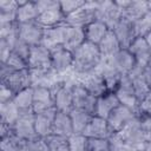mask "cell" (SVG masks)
I'll list each match as a JSON object with an SVG mask.
<instances>
[{
  "label": "cell",
  "mask_w": 151,
  "mask_h": 151,
  "mask_svg": "<svg viewBox=\"0 0 151 151\" xmlns=\"http://www.w3.org/2000/svg\"><path fill=\"white\" fill-rule=\"evenodd\" d=\"M101 61L103 57L98 45L85 41L79 48L73 52L72 73L77 78L91 74L98 70Z\"/></svg>",
  "instance_id": "1"
},
{
  "label": "cell",
  "mask_w": 151,
  "mask_h": 151,
  "mask_svg": "<svg viewBox=\"0 0 151 151\" xmlns=\"http://www.w3.org/2000/svg\"><path fill=\"white\" fill-rule=\"evenodd\" d=\"M51 52L52 70L59 77H65L72 73L73 67V53L66 50L64 46H57Z\"/></svg>",
  "instance_id": "2"
},
{
  "label": "cell",
  "mask_w": 151,
  "mask_h": 151,
  "mask_svg": "<svg viewBox=\"0 0 151 151\" xmlns=\"http://www.w3.org/2000/svg\"><path fill=\"white\" fill-rule=\"evenodd\" d=\"M122 140H124L126 144L138 149L143 150L145 145V139L142 130V124H140V117L137 116L134 117L130 123H127L119 132L116 133Z\"/></svg>",
  "instance_id": "3"
},
{
  "label": "cell",
  "mask_w": 151,
  "mask_h": 151,
  "mask_svg": "<svg viewBox=\"0 0 151 151\" xmlns=\"http://www.w3.org/2000/svg\"><path fill=\"white\" fill-rule=\"evenodd\" d=\"M122 18H123L122 8L117 5L116 1H109V0L98 1L96 20H99L103 24H105L109 27V29L112 31Z\"/></svg>",
  "instance_id": "4"
},
{
  "label": "cell",
  "mask_w": 151,
  "mask_h": 151,
  "mask_svg": "<svg viewBox=\"0 0 151 151\" xmlns=\"http://www.w3.org/2000/svg\"><path fill=\"white\" fill-rule=\"evenodd\" d=\"M114 93L122 105L129 107L137 116H139V100L136 96V92L133 90V86H132V83L129 76L122 77L120 83L118 87L116 88Z\"/></svg>",
  "instance_id": "5"
},
{
  "label": "cell",
  "mask_w": 151,
  "mask_h": 151,
  "mask_svg": "<svg viewBox=\"0 0 151 151\" xmlns=\"http://www.w3.org/2000/svg\"><path fill=\"white\" fill-rule=\"evenodd\" d=\"M98 8V1H86V4L73 12L72 14L67 15L65 22L70 26L85 28L88 24L96 20V12Z\"/></svg>",
  "instance_id": "6"
},
{
  "label": "cell",
  "mask_w": 151,
  "mask_h": 151,
  "mask_svg": "<svg viewBox=\"0 0 151 151\" xmlns=\"http://www.w3.org/2000/svg\"><path fill=\"white\" fill-rule=\"evenodd\" d=\"M72 92H73V107L86 111L90 114H94V110H96V104H97V98L94 96H92L80 83L79 80L76 78L73 87H72Z\"/></svg>",
  "instance_id": "7"
},
{
  "label": "cell",
  "mask_w": 151,
  "mask_h": 151,
  "mask_svg": "<svg viewBox=\"0 0 151 151\" xmlns=\"http://www.w3.org/2000/svg\"><path fill=\"white\" fill-rule=\"evenodd\" d=\"M18 24V22H17ZM45 28L35 21L18 24V37L29 46L41 45Z\"/></svg>",
  "instance_id": "8"
},
{
  "label": "cell",
  "mask_w": 151,
  "mask_h": 151,
  "mask_svg": "<svg viewBox=\"0 0 151 151\" xmlns=\"http://www.w3.org/2000/svg\"><path fill=\"white\" fill-rule=\"evenodd\" d=\"M116 2L122 8L123 18L131 22L139 20L150 11L149 2L144 0H119Z\"/></svg>",
  "instance_id": "9"
},
{
  "label": "cell",
  "mask_w": 151,
  "mask_h": 151,
  "mask_svg": "<svg viewBox=\"0 0 151 151\" xmlns=\"http://www.w3.org/2000/svg\"><path fill=\"white\" fill-rule=\"evenodd\" d=\"M54 106V98L51 88L44 85H33V112L39 113Z\"/></svg>",
  "instance_id": "10"
},
{
  "label": "cell",
  "mask_w": 151,
  "mask_h": 151,
  "mask_svg": "<svg viewBox=\"0 0 151 151\" xmlns=\"http://www.w3.org/2000/svg\"><path fill=\"white\" fill-rule=\"evenodd\" d=\"M134 117H137V114L131 111L129 107L119 104L107 117V123L112 130L113 133L119 132L127 123H130Z\"/></svg>",
  "instance_id": "11"
},
{
  "label": "cell",
  "mask_w": 151,
  "mask_h": 151,
  "mask_svg": "<svg viewBox=\"0 0 151 151\" xmlns=\"http://www.w3.org/2000/svg\"><path fill=\"white\" fill-rule=\"evenodd\" d=\"M13 133L21 139L31 140L37 136L35 125H34V113H24L20 114L19 119L12 126Z\"/></svg>",
  "instance_id": "12"
},
{
  "label": "cell",
  "mask_w": 151,
  "mask_h": 151,
  "mask_svg": "<svg viewBox=\"0 0 151 151\" xmlns=\"http://www.w3.org/2000/svg\"><path fill=\"white\" fill-rule=\"evenodd\" d=\"M104 60H106L122 76L130 74L131 71L137 66L136 60H134L133 55L130 53V51L129 50H123V48L119 52H117L113 57H111L110 59H104Z\"/></svg>",
  "instance_id": "13"
},
{
  "label": "cell",
  "mask_w": 151,
  "mask_h": 151,
  "mask_svg": "<svg viewBox=\"0 0 151 151\" xmlns=\"http://www.w3.org/2000/svg\"><path fill=\"white\" fill-rule=\"evenodd\" d=\"M1 84H5L7 87H9L15 94L25 88H28L33 86L32 76L28 68L15 71L12 74H9L7 78L1 80Z\"/></svg>",
  "instance_id": "14"
},
{
  "label": "cell",
  "mask_w": 151,
  "mask_h": 151,
  "mask_svg": "<svg viewBox=\"0 0 151 151\" xmlns=\"http://www.w3.org/2000/svg\"><path fill=\"white\" fill-rule=\"evenodd\" d=\"M83 134L87 138H96V139H110L113 134L109 123L106 119L92 116L87 127L83 132Z\"/></svg>",
  "instance_id": "15"
},
{
  "label": "cell",
  "mask_w": 151,
  "mask_h": 151,
  "mask_svg": "<svg viewBox=\"0 0 151 151\" xmlns=\"http://www.w3.org/2000/svg\"><path fill=\"white\" fill-rule=\"evenodd\" d=\"M57 111L58 110L53 107L39 113H34V125H35V132L38 137L46 138L50 134H52L53 122H54Z\"/></svg>",
  "instance_id": "16"
},
{
  "label": "cell",
  "mask_w": 151,
  "mask_h": 151,
  "mask_svg": "<svg viewBox=\"0 0 151 151\" xmlns=\"http://www.w3.org/2000/svg\"><path fill=\"white\" fill-rule=\"evenodd\" d=\"M136 60V65L144 68L151 59V47L145 38L137 37L127 48Z\"/></svg>",
  "instance_id": "17"
},
{
  "label": "cell",
  "mask_w": 151,
  "mask_h": 151,
  "mask_svg": "<svg viewBox=\"0 0 151 151\" xmlns=\"http://www.w3.org/2000/svg\"><path fill=\"white\" fill-rule=\"evenodd\" d=\"M113 33L117 37L120 47L123 50H127L130 47V45L133 42V40L137 38L136 35V31H134V26L133 22L122 18L118 24L113 27Z\"/></svg>",
  "instance_id": "18"
},
{
  "label": "cell",
  "mask_w": 151,
  "mask_h": 151,
  "mask_svg": "<svg viewBox=\"0 0 151 151\" xmlns=\"http://www.w3.org/2000/svg\"><path fill=\"white\" fill-rule=\"evenodd\" d=\"M77 79L96 98H98V97L105 94L106 92H109L107 87H106V84H105V81H104V79H103V77H101V74L99 73L98 70L96 72L91 73V74L84 76V77H80V78H77Z\"/></svg>",
  "instance_id": "19"
},
{
  "label": "cell",
  "mask_w": 151,
  "mask_h": 151,
  "mask_svg": "<svg viewBox=\"0 0 151 151\" xmlns=\"http://www.w3.org/2000/svg\"><path fill=\"white\" fill-rule=\"evenodd\" d=\"M119 100L116 96L114 92H106L105 94L100 96L97 98V104H96V110H94V114L97 117L107 119V117L110 116V113L119 105Z\"/></svg>",
  "instance_id": "20"
},
{
  "label": "cell",
  "mask_w": 151,
  "mask_h": 151,
  "mask_svg": "<svg viewBox=\"0 0 151 151\" xmlns=\"http://www.w3.org/2000/svg\"><path fill=\"white\" fill-rule=\"evenodd\" d=\"M66 26H67L66 22H64V24L58 25V26L45 28L41 45H44L48 50H52V48H54L57 46H63Z\"/></svg>",
  "instance_id": "21"
},
{
  "label": "cell",
  "mask_w": 151,
  "mask_h": 151,
  "mask_svg": "<svg viewBox=\"0 0 151 151\" xmlns=\"http://www.w3.org/2000/svg\"><path fill=\"white\" fill-rule=\"evenodd\" d=\"M85 41H86V38H85V31H84V28L74 27V26H70V25L66 26L65 38H64V44H63V46L66 50H68V51H71L73 53Z\"/></svg>",
  "instance_id": "22"
},
{
  "label": "cell",
  "mask_w": 151,
  "mask_h": 151,
  "mask_svg": "<svg viewBox=\"0 0 151 151\" xmlns=\"http://www.w3.org/2000/svg\"><path fill=\"white\" fill-rule=\"evenodd\" d=\"M73 133H74V130H73L70 113L63 112V111H57V114H55L54 122H53L52 134H58V136L68 138Z\"/></svg>",
  "instance_id": "23"
},
{
  "label": "cell",
  "mask_w": 151,
  "mask_h": 151,
  "mask_svg": "<svg viewBox=\"0 0 151 151\" xmlns=\"http://www.w3.org/2000/svg\"><path fill=\"white\" fill-rule=\"evenodd\" d=\"M65 15L60 9V4L51 9H47L42 13H40L37 18V22L41 25L44 28L58 26L65 22Z\"/></svg>",
  "instance_id": "24"
},
{
  "label": "cell",
  "mask_w": 151,
  "mask_h": 151,
  "mask_svg": "<svg viewBox=\"0 0 151 151\" xmlns=\"http://www.w3.org/2000/svg\"><path fill=\"white\" fill-rule=\"evenodd\" d=\"M98 71L99 73L101 74L105 84H106V87H107V91L110 92H114L116 88L118 87L119 83H120V79H122V74L116 71L106 60L103 59L100 66L98 67Z\"/></svg>",
  "instance_id": "25"
},
{
  "label": "cell",
  "mask_w": 151,
  "mask_h": 151,
  "mask_svg": "<svg viewBox=\"0 0 151 151\" xmlns=\"http://www.w3.org/2000/svg\"><path fill=\"white\" fill-rule=\"evenodd\" d=\"M19 7L17 12V22L22 24V22H29V21H35L39 12L35 6L34 0H21L18 1Z\"/></svg>",
  "instance_id": "26"
},
{
  "label": "cell",
  "mask_w": 151,
  "mask_h": 151,
  "mask_svg": "<svg viewBox=\"0 0 151 151\" xmlns=\"http://www.w3.org/2000/svg\"><path fill=\"white\" fill-rule=\"evenodd\" d=\"M85 38H86V41L91 42V44H94V45H99L100 41L104 39V37L107 34V32L110 31L109 27L103 24L101 21L99 20H94L92 21L91 24H88L85 28Z\"/></svg>",
  "instance_id": "27"
},
{
  "label": "cell",
  "mask_w": 151,
  "mask_h": 151,
  "mask_svg": "<svg viewBox=\"0 0 151 151\" xmlns=\"http://www.w3.org/2000/svg\"><path fill=\"white\" fill-rule=\"evenodd\" d=\"M131 79V83H132V86H133V90L136 92V96L138 98V100L140 101L146 94H149L151 92L150 87L147 86L145 79H144V74H143V68L139 67V66H136L130 74H127Z\"/></svg>",
  "instance_id": "28"
},
{
  "label": "cell",
  "mask_w": 151,
  "mask_h": 151,
  "mask_svg": "<svg viewBox=\"0 0 151 151\" xmlns=\"http://www.w3.org/2000/svg\"><path fill=\"white\" fill-rule=\"evenodd\" d=\"M98 47H99V51L101 53L103 59H110L117 52H119L122 50L117 37L114 35L113 31H111V29L107 32V34L104 37V39L100 41Z\"/></svg>",
  "instance_id": "29"
},
{
  "label": "cell",
  "mask_w": 151,
  "mask_h": 151,
  "mask_svg": "<svg viewBox=\"0 0 151 151\" xmlns=\"http://www.w3.org/2000/svg\"><path fill=\"white\" fill-rule=\"evenodd\" d=\"M13 103L18 107L20 114L34 113L33 112V86L18 92L13 98Z\"/></svg>",
  "instance_id": "30"
},
{
  "label": "cell",
  "mask_w": 151,
  "mask_h": 151,
  "mask_svg": "<svg viewBox=\"0 0 151 151\" xmlns=\"http://www.w3.org/2000/svg\"><path fill=\"white\" fill-rule=\"evenodd\" d=\"M70 117H71V120H72L74 133H81L83 134V132L85 131V129L87 127V125H88V123L92 118V114L87 113L86 111L73 107L70 111Z\"/></svg>",
  "instance_id": "31"
},
{
  "label": "cell",
  "mask_w": 151,
  "mask_h": 151,
  "mask_svg": "<svg viewBox=\"0 0 151 151\" xmlns=\"http://www.w3.org/2000/svg\"><path fill=\"white\" fill-rule=\"evenodd\" d=\"M18 7L17 0H0V22H17Z\"/></svg>",
  "instance_id": "32"
},
{
  "label": "cell",
  "mask_w": 151,
  "mask_h": 151,
  "mask_svg": "<svg viewBox=\"0 0 151 151\" xmlns=\"http://www.w3.org/2000/svg\"><path fill=\"white\" fill-rule=\"evenodd\" d=\"M20 112L13 100L0 104V123H6L11 126L19 119Z\"/></svg>",
  "instance_id": "33"
},
{
  "label": "cell",
  "mask_w": 151,
  "mask_h": 151,
  "mask_svg": "<svg viewBox=\"0 0 151 151\" xmlns=\"http://www.w3.org/2000/svg\"><path fill=\"white\" fill-rule=\"evenodd\" d=\"M27 140L19 138L14 133L0 138V151H26Z\"/></svg>",
  "instance_id": "34"
},
{
  "label": "cell",
  "mask_w": 151,
  "mask_h": 151,
  "mask_svg": "<svg viewBox=\"0 0 151 151\" xmlns=\"http://www.w3.org/2000/svg\"><path fill=\"white\" fill-rule=\"evenodd\" d=\"M48 145L50 151H70L68 138L58 136V134H50L45 138Z\"/></svg>",
  "instance_id": "35"
},
{
  "label": "cell",
  "mask_w": 151,
  "mask_h": 151,
  "mask_svg": "<svg viewBox=\"0 0 151 151\" xmlns=\"http://www.w3.org/2000/svg\"><path fill=\"white\" fill-rule=\"evenodd\" d=\"M136 35L145 38L151 32V11H149L144 17L133 22Z\"/></svg>",
  "instance_id": "36"
},
{
  "label": "cell",
  "mask_w": 151,
  "mask_h": 151,
  "mask_svg": "<svg viewBox=\"0 0 151 151\" xmlns=\"http://www.w3.org/2000/svg\"><path fill=\"white\" fill-rule=\"evenodd\" d=\"M70 151H87V137L81 133H73L68 137Z\"/></svg>",
  "instance_id": "37"
},
{
  "label": "cell",
  "mask_w": 151,
  "mask_h": 151,
  "mask_svg": "<svg viewBox=\"0 0 151 151\" xmlns=\"http://www.w3.org/2000/svg\"><path fill=\"white\" fill-rule=\"evenodd\" d=\"M109 144H110V151H139L138 149H136V147L126 144L116 133H113L110 137Z\"/></svg>",
  "instance_id": "38"
},
{
  "label": "cell",
  "mask_w": 151,
  "mask_h": 151,
  "mask_svg": "<svg viewBox=\"0 0 151 151\" xmlns=\"http://www.w3.org/2000/svg\"><path fill=\"white\" fill-rule=\"evenodd\" d=\"M59 4H60V9L66 18L67 15L72 14L73 12L83 7L86 4V1L85 0H64V1H59Z\"/></svg>",
  "instance_id": "39"
},
{
  "label": "cell",
  "mask_w": 151,
  "mask_h": 151,
  "mask_svg": "<svg viewBox=\"0 0 151 151\" xmlns=\"http://www.w3.org/2000/svg\"><path fill=\"white\" fill-rule=\"evenodd\" d=\"M12 52L15 53L17 55L21 57L26 61H28V57H29V52H31V46L28 44H26L25 41H22L21 39H19V37H18V39L14 41V44L12 46Z\"/></svg>",
  "instance_id": "40"
},
{
  "label": "cell",
  "mask_w": 151,
  "mask_h": 151,
  "mask_svg": "<svg viewBox=\"0 0 151 151\" xmlns=\"http://www.w3.org/2000/svg\"><path fill=\"white\" fill-rule=\"evenodd\" d=\"M26 151H50V149L45 138L35 137L31 140H27Z\"/></svg>",
  "instance_id": "41"
},
{
  "label": "cell",
  "mask_w": 151,
  "mask_h": 151,
  "mask_svg": "<svg viewBox=\"0 0 151 151\" xmlns=\"http://www.w3.org/2000/svg\"><path fill=\"white\" fill-rule=\"evenodd\" d=\"M13 71H20V70H25V68H28V64L25 59H22L21 57L17 55L15 53H11L7 63H6Z\"/></svg>",
  "instance_id": "42"
},
{
  "label": "cell",
  "mask_w": 151,
  "mask_h": 151,
  "mask_svg": "<svg viewBox=\"0 0 151 151\" xmlns=\"http://www.w3.org/2000/svg\"><path fill=\"white\" fill-rule=\"evenodd\" d=\"M11 53L12 45L5 39H0V64H6Z\"/></svg>",
  "instance_id": "43"
},
{
  "label": "cell",
  "mask_w": 151,
  "mask_h": 151,
  "mask_svg": "<svg viewBox=\"0 0 151 151\" xmlns=\"http://www.w3.org/2000/svg\"><path fill=\"white\" fill-rule=\"evenodd\" d=\"M145 142H151V116H139Z\"/></svg>",
  "instance_id": "44"
},
{
  "label": "cell",
  "mask_w": 151,
  "mask_h": 151,
  "mask_svg": "<svg viewBox=\"0 0 151 151\" xmlns=\"http://www.w3.org/2000/svg\"><path fill=\"white\" fill-rule=\"evenodd\" d=\"M139 116H151V92L139 101Z\"/></svg>",
  "instance_id": "45"
},
{
  "label": "cell",
  "mask_w": 151,
  "mask_h": 151,
  "mask_svg": "<svg viewBox=\"0 0 151 151\" xmlns=\"http://www.w3.org/2000/svg\"><path fill=\"white\" fill-rule=\"evenodd\" d=\"M34 1H35V6L39 14L59 5V1L57 0H34Z\"/></svg>",
  "instance_id": "46"
},
{
  "label": "cell",
  "mask_w": 151,
  "mask_h": 151,
  "mask_svg": "<svg viewBox=\"0 0 151 151\" xmlns=\"http://www.w3.org/2000/svg\"><path fill=\"white\" fill-rule=\"evenodd\" d=\"M14 96H15V93L9 87H7L5 84L0 83V104L13 100Z\"/></svg>",
  "instance_id": "47"
},
{
  "label": "cell",
  "mask_w": 151,
  "mask_h": 151,
  "mask_svg": "<svg viewBox=\"0 0 151 151\" xmlns=\"http://www.w3.org/2000/svg\"><path fill=\"white\" fill-rule=\"evenodd\" d=\"M143 74H144V79H145L147 86H149L150 90H151V68H150L149 66L144 67V68H143Z\"/></svg>",
  "instance_id": "48"
},
{
  "label": "cell",
  "mask_w": 151,
  "mask_h": 151,
  "mask_svg": "<svg viewBox=\"0 0 151 151\" xmlns=\"http://www.w3.org/2000/svg\"><path fill=\"white\" fill-rule=\"evenodd\" d=\"M144 150H146V151H151V142H145Z\"/></svg>",
  "instance_id": "49"
},
{
  "label": "cell",
  "mask_w": 151,
  "mask_h": 151,
  "mask_svg": "<svg viewBox=\"0 0 151 151\" xmlns=\"http://www.w3.org/2000/svg\"><path fill=\"white\" fill-rule=\"evenodd\" d=\"M145 39H146V41L149 42V45H150V47H151V32L145 37Z\"/></svg>",
  "instance_id": "50"
},
{
  "label": "cell",
  "mask_w": 151,
  "mask_h": 151,
  "mask_svg": "<svg viewBox=\"0 0 151 151\" xmlns=\"http://www.w3.org/2000/svg\"><path fill=\"white\" fill-rule=\"evenodd\" d=\"M147 66L151 68V59H150V61H149V64H147Z\"/></svg>",
  "instance_id": "51"
},
{
  "label": "cell",
  "mask_w": 151,
  "mask_h": 151,
  "mask_svg": "<svg viewBox=\"0 0 151 151\" xmlns=\"http://www.w3.org/2000/svg\"><path fill=\"white\" fill-rule=\"evenodd\" d=\"M139 151H146V150H144V149H143V150H139Z\"/></svg>",
  "instance_id": "52"
}]
</instances>
